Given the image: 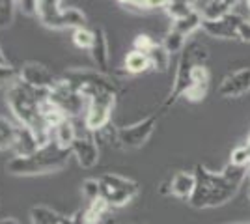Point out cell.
<instances>
[{
    "mask_svg": "<svg viewBox=\"0 0 250 224\" xmlns=\"http://www.w3.org/2000/svg\"><path fill=\"white\" fill-rule=\"evenodd\" d=\"M47 97L49 92L32 90L26 84H22L19 79L6 88V103L11 114L19 122V125H24L36 133L42 146L52 140V131L45 125L42 116V101Z\"/></svg>",
    "mask_w": 250,
    "mask_h": 224,
    "instance_id": "6da1fadb",
    "label": "cell"
},
{
    "mask_svg": "<svg viewBox=\"0 0 250 224\" xmlns=\"http://www.w3.org/2000/svg\"><path fill=\"white\" fill-rule=\"evenodd\" d=\"M69 155L71 149L60 148L54 140H51L32 155H13L6 163V172L11 176H38L62 170L69 161Z\"/></svg>",
    "mask_w": 250,
    "mask_h": 224,
    "instance_id": "7a4b0ae2",
    "label": "cell"
},
{
    "mask_svg": "<svg viewBox=\"0 0 250 224\" xmlns=\"http://www.w3.org/2000/svg\"><path fill=\"white\" fill-rule=\"evenodd\" d=\"M194 178H196V187L192 191V196L188 198V204L198 209L222 205L229 202L235 196V192L239 191V185L228 180L222 172L220 174L211 172L202 164L194 168Z\"/></svg>",
    "mask_w": 250,
    "mask_h": 224,
    "instance_id": "3957f363",
    "label": "cell"
},
{
    "mask_svg": "<svg viewBox=\"0 0 250 224\" xmlns=\"http://www.w3.org/2000/svg\"><path fill=\"white\" fill-rule=\"evenodd\" d=\"M209 58V51L204 43L200 41H190L188 45H185V49L181 51L179 62H177V71L174 84L168 97L163 103V112H167L172 105H176V101L179 97L185 96V92L188 90V86L192 82V71L198 65H206Z\"/></svg>",
    "mask_w": 250,
    "mask_h": 224,
    "instance_id": "277c9868",
    "label": "cell"
},
{
    "mask_svg": "<svg viewBox=\"0 0 250 224\" xmlns=\"http://www.w3.org/2000/svg\"><path fill=\"white\" fill-rule=\"evenodd\" d=\"M60 81L65 82L67 86H71L73 90H77L84 99L103 94V92H112L118 94V84L112 77H108V73H101L97 69H90V67H75V69H67L62 75H58Z\"/></svg>",
    "mask_w": 250,
    "mask_h": 224,
    "instance_id": "5b68a950",
    "label": "cell"
},
{
    "mask_svg": "<svg viewBox=\"0 0 250 224\" xmlns=\"http://www.w3.org/2000/svg\"><path fill=\"white\" fill-rule=\"evenodd\" d=\"M99 183H101V198H104L110 207L127 205L140 192L138 183L122 178L118 174H101Z\"/></svg>",
    "mask_w": 250,
    "mask_h": 224,
    "instance_id": "8992f818",
    "label": "cell"
},
{
    "mask_svg": "<svg viewBox=\"0 0 250 224\" xmlns=\"http://www.w3.org/2000/svg\"><path fill=\"white\" fill-rule=\"evenodd\" d=\"M116 97L118 94L103 92V94H97L88 99V110H86V118H84V127L88 133L97 135L110 125L112 110L116 107Z\"/></svg>",
    "mask_w": 250,
    "mask_h": 224,
    "instance_id": "52a82bcc",
    "label": "cell"
},
{
    "mask_svg": "<svg viewBox=\"0 0 250 224\" xmlns=\"http://www.w3.org/2000/svg\"><path fill=\"white\" fill-rule=\"evenodd\" d=\"M157 123H159V116L151 114V116L144 118V120H140L136 123L116 129V144L125 149L142 148L149 140V137L155 133Z\"/></svg>",
    "mask_w": 250,
    "mask_h": 224,
    "instance_id": "ba28073f",
    "label": "cell"
},
{
    "mask_svg": "<svg viewBox=\"0 0 250 224\" xmlns=\"http://www.w3.org/2000/svg\"><path fill=\"white\" fill-rule=\"evenodd\" d=\"M19 81L32 90L51 92L58 82V77L52 75L51 69L40 62H24L19 67Z\"/></svg>",
    "mask_w": 250,
    "mask_h": 224,
    "instance_id": "9c48e42d",
    "label": "cell"
},
{
    "mask_svg": "<svg viewBox=\"0 0 250 224\" xmlns=\"http://www.w3.org/2000/svg\"><path fill=\"white\" fill-rule=\"evenodd\" d=\"M49 99H51L54 105H58V107L62 108L63 114L67 118L79 116V114L83 112L84 103L88 101V99H84L77 90H73L71 86H67L65 82H62L60 77H58L56 86L49 92Z\"/></svg>",
    "mask_w": 250,
    "mask_h": 224,
    "instance_id": "30bf717a",
    "label": "cell"
},
{
    "mask_svg": "<svg viewBox=\"0 0 250 224\" xmlns=\"http://www.w3.org/2000/svg\"><path fill=\"white\" fill-rule=\"evenodd\" d=\"M71 155H73L77 163L83 168H94L99 163V144H97V137L94 133L88 135H79L75 142L71 144Z\"/></svg>",
    "mask_w": 250,
    "mask_h": 224,
    "instance_id": "8fae6325",
    "label": "cell"
},
{
    "mask_svg": "<svg viewBox=\"0 0 250 224\" xmlns=\"http://www.w3.org/2000/svg\"><path fill=\"white\" fill-rule=\"evenodd\" d=\"M243 19H245L243 15L231 11L228 15H224L222 19H213V21L204 19L202 28H204L209 36H213V38L231 40V38H237V28H239V24L243 22Z\"/></svg>",
    "mask_w": 250,
    "mask_h": 224,
    "instance_id": "7c38bea8",
    "label": "cell"
},
{
    "mask_svg": "<svg viewBox=\"0 0 250 224\" xmlns=\"http://www.w3.org/2000/svg\"><path fill=\"white\" fill-rule=\"evenodd\" d=\"M250 92V67H241L222 79L219 86L220 97H241Z\"/></svg>",
    "mask_w": 250,
    "mask_h": 224,
    "instance_id": "4fadbf2b",
    "label": "cell"
},
{
    "mask_svg": "<svg viewBox=\"0 0 250 224\" xmlns=\"http://www.w3.org/2000/svg\"><path fill=\"white\" fill-rule=\"evenodd\" d=\"M90 56L94 60L95 69L101 73H108V64H110V53H108V40L103 26L94 28V43L90 49Z\"/></svg>",
    "mask_w": 250,
    "mask_h": 224,
    "instance_id": "5bb4252c",
    "label": "cell"
},
{
    "mask_svg": "<svg viewBox=\"0 0 250 224\" xmlns=\"http://www.w3.org/2000/svg\"><path fill=\"white\" fill-rule=\"evenodd\" d=\"M239 0H200L196 2V10L202 13L204 19H222L224 15H228L233 11Z\"/></svg>",
    "mask_w": 250,
    "mask_h": 224,
    "instance_id": "9a60e30c",
    "label": "cell"
},
{
    "mask_svg": "<svg viewBox=\"0 0 250 224\" xmlns=\"http://www.w3.org/2000/svg\"><path fill=\"white\" fill-rule=\"evenodd\" d=\"M208 88H209V71L206 65H198L194 67L192 71V82L188 86V90L185 92V99L187 101H202L204 97L208 96Z\"/></svg>",
    "mask_w": 250,
    "mask_h": 224,
    "instance_id": "2e32d148",
    "label": "cell"
},
{
    "mask_svg": "<svg viewBox=\"0 0 250 224\" xmlns=\"http://www.w3.org/2000/svg\"><path fill=\"white\" fill-rule=\"evenodd\" d=\"M40 148H42V144L36 137V133L32 129L24 127V125H17V137H15V144H13L15 155H22V157L32 155Z\"/></svg>",
    "mask_w": 250,
    "mask_h": 224,
    "instance_id": "e0dca14e",
    "label": "cell"
},
{
    "mask_svg": "<svg viewBox=\"0 0 250 224\" xmlns=\"http://www.w3.org/2000/svg\"><path fill=\"white\" fill-rule=\"evenodd\" d=\"M196 187V178L194 172H177L172 178V194L177 198L188 200L192 196V191Z\"/></svg>",
    "mask_w": 250,
    "mask_h": 224,
    "instance_id": "ac0fdd59",
    "label": "cell"
},
{
    "mask_svg": "<svg viewBox=\"0 0 250 224\" xmlns=\"http://www.w3.org/2000/svg\"><path fill=\"white\" fill-rule=\"evenodd\" d=\"M124 69H125V73H129V75L144 73V71H147V69H151L149 56H147L146 53H140V51L131 49L124 60Z\"/></svg>",
    "mask_w": 250,
    "mask_h": 224,
    "instance_id": "d6986e66",
    "label": "cell"
},
{
    "mask_svg": "<svg viewBox=\"0 0 250 224\" xmlns=\"http://www.w3.org/2000/svg\"><path fill=\"white\" fill-rule=\"evenodd\" d=\"M77 137H79V135H77V129H75L71 118L63 120L62 123H60L58 127H54V131H52V140H54L60 148H65V149H71V144L75 142Z\"/></svg>",
    "mask_w": 250,
    "mask_h": 224,
    "instance_id": "ffe728a7",
    "label": "cell"
},
{
    "mask_svg": "<svg viewBox=\"0 0 250 224\" xmlns=\"http://www.w3.org/2000/svg\"><path fill=\"white\" fill-rule=\"evenodd\" d=\"M172 30H176V32L183 34L185 38L190 36V34L194 32V30H198L200 26H202V22H204V17H202V13L198 10L190 11L188 15L185 17H181V19H177V21H172Z\"/></svg>",
    "mask_w": 250,
    "mask_h": 224,
    "instance_id": "44dd1931",
    "label": "cell"
},
{
    "mask_svg": "<svg viewBox=\"0 0 250 224\" xmlns=\"http://www.w3.org/2000/svg\"><path fill=\"white\" fill-rule=\"evenodd\" d=\"M30 221L32 224H62L63 215L47 205H34L30 209Z\"/></svg>",
    "mask_w": 250,
    "mask_h": 224,
    "instance_id": "7402d4cb",
    "label": "cell"
},
{
    "mask_svg": "<svg viewBox=\"0 0 250 224\" xmlns=\"http://www.w3.org/2000/svg\"><path fill=\"white\" fill-rule=\"evenodd\" d=\"M86 26V15H84L81 10L77 8H65L62 11V17H60V22H58V30L62 28H84Z\"/></svg>",
    "mask_w": 250,
    "mask_h": 224,
    "instance_id": "603a6c76",
    "label": "cell"
},
{
    "mask_svg": "<svg viewBox=\"0 0 250 224\" xmlns=\"http://www.w3.org/2000/svg\"><path fill=\"white\" fill-rule=\"evenodd\" d=\"M17 137V125H13L8 118L0 116V149H13Z\"/></svg>",
    "mask_w": 250,
    "mask_h": 224,
    "instance_id": "cb8c5ba5",
    "label": "cell"
},
{
    "mask_svg": "<svg viewBox=\"0 0 250 224\" xmlns=\"http://www.w3.org/2000/svg\"><path fill=\"white\" fill-rule=\"evenodd\" d=\"M149 56V62H151V69L155 71H167L168 65H170V56L172 54L168 53L167 49L163 47V43L159 41L155 49H151V53L147 54Z\"/></svg>",
    "mask_w": 250,
    "mask_h": 224,
    "instance_id": "d4e9b609",
    "label": "cell"
},
{
    "mask_svg": "<svg viewBox=\"0 0 250 224\" xmlns=\"http://www.w3.org/2000/svg\"><path fill=\"white\" fill-rule=\"evenodd\" d=\"M185 41H187V38L183 36V34L176 32V30H168V34L165 36V40H163V47L167 49L170 54H176V53H181L183 49H185Z\"/></svg>",
    "mask_w": 250,
    "mask_h": 224,
    "instance_id": "484cf974",
    "label": "cell"
},
{
    "mask_svg": "<svg viewBox=\"0 0 250 224\" xmlns=\"http://www.w3.org/2000/svg\"><path fill=\"white\" fill-rule=\"evenodd\" d=\"M194 10H196V6H194V4H190V2L172 0V2H170V6L167 8V13L172 21H177V19L185 17V15H188L190 11H194Z\"/></svg>",
    "mask_w": 250,
    "mask_h": 224,
    "instance_id": "4316f807",
    "label": "cell"
},
{
    "mask_svg": "<svg viewBox=\"0 0 250 224\" xmlns=\"http://www.w3.org/2000/svg\"><path fill=\"white\" fill-rule=\"evenodd\" d=\"M17 11V0H0V30L8 28Z\"/></svg>",
    "mask_w": 250,
    "mask_h": 224,
    "instance_id": "83f0119b",
    "label": "cell"
},
{
    "mask_svg": "<svg viewBox=\"0 0 250 224\" xmlns=\"http://www.w3.org/2000/svg\"><path fill=\"white\" fill-rule=\"evenodd\" d=\"M71 40H73L75 47H79V49H92V43H94V30H90V28H77L73 30V36H71Z\"/></svg>",
    "mask_w": 250,
    "mask_h": 224,
    "instance_id": "f1b7e54d",
    "label": "cell"
},
{
    "mask_svg": "<svg viewBox=\"0 0 250 224\" xmlns=\"http://www.w3.org/2000/svg\"><path fill=\"white\" fill-rule=\"evenodd\" d=\"M83 196L88 202H94L97 198H101V183H99V178H88V180H84Z\"/></svg>",
    "mask_w": 250,
    "mask_h": 224,
    "instance_id": "f546056e",
    "label": "cell"
},
{
    "mask_svg": "<svg viewBox=\"0 0 250 224\" xmlns=\"http://www.w3.org/2000/svg\"><path fill=\"white\" fill-rule=\"evenodd\" d=\"M157 45H159V41H157L153 36H149V34H138V36H135V40H133V49L146 54L151 53V49H155Z\"/></svg>",
    "mask_w": 250,
    "mask_h": 224,
    "instance_id": "4dcf8cb0",
    "label": "cell"
},
{
    "mask_svg": "<svg viewBox=\"0 0 250 224\" xmlns=\"http://www.w3.org/2000/svg\"><path fill=\"white\" fill-rule=\"evenodd\" d=\"M19 79V69L11 64H0V88H8Z\"/></svg>",
    "mask_w": 250,
    "mask_h": 224,
    "instance_id": "1f68e13d",
    "label": "cell"
},
{
    "mask_svg": "<svg viewBox=\"0 0 250 224\" xmlns=\"http://www.w3.org/2000/svg\"><path fill=\"white\" fill-rule=\"evenodd\" d=\"M231 164H237V166H247L250 168V149L249 146H237V148L231 151V157H229Z\"/></svg>",
    "mask_w": 250,
    "mask_h": 224,
    "instance_id": "d6a6232c",
    "label": "cell"
},
{
    "mask_svg": "<svg viewBox=\"0 0 250 224\" xmlns=\"http://www.w3.org/2000/svg\"><path fill=\"white\" fill-rule=\"evenodd\" d=\"M17 8L24 13V15H38V0H17Z\"/></svg>",
    "mask_w": 250,
    "mask_h": 224,
    "instance_id": "836d02e7",
    "label": "cell"
},
{
    "mask_svg": "<svg viewBox=\"0 0 250 224\" xmlns=\"http://www.w3.org/2000/svg\"><path fill=\"white\" fill-rule=\"evenodd\" d=\"M237 40L250 43V22L247 19H243V22H241L239 28H237Z\"/></svg>",
    "mask_w": 250,
    "mask_h": 224,
    "instance_id": "e575fe53",
    "label": "cell"
},
{
    "mask_svg": "<svg viewBox=\"0 0 250 224\" xmlns=\"http://www.w3.org/2000/svg\"><path fill=\"white\" fill-rule=\"evenodd\" d=\"M170 2L172 0H144V10H157V8L167 10Z\"/></svg>",
    "mask_w": 250,
    "mask_h": 224,
    "instance_id": "d590c367",
    "label": "cell"
},
{
    "mask_svg": "<svg viewBox=\"0 0 250 224\" xmlns=\"http://www.w3.org/2000/svg\"><path fill=\"white\" fill-rule=\"evenodd\" d=\"M122 6H125V8H129V10H133V8H136V10H144V0H118Z\"/></svg>",
    "mask_w": 250,
    "mask_h": 224,
    "instance_id": "8d00e7d4",
    "label": "cell"
},
{
    "mask_svg": "<svg viewBox=\"0 0 250 224\" xmlns=\"http://www.w3.org/2000/svg\"><path fill=\"white\" fill-rule=\"evenodd\" d=\"M69 219V224H86V217H84V209H79V211H75L71 217H67Z\"/></svg>",
    "mask_w": 250,
    "mask_h": 224,
    "instance_id": "74e56055",
    "label": "cell"
},
{
    "mask_svg": "<svg viewBox=\"0 0 250 224\" xmlns=\"http://www.w3.org/2000/svg\"><path fill=\"white\" fill-rule=\"evenodd\" d=\"M159 192H161V194H172V180H168V182L161 183V187H159Z\"/></svg>",
    "mask_w": 250,
    "mask_h": 224,
    "instance_id": "f35d334b",
    "label": "cell"
},
{
    "mask_svg": "<svg viewBox=\"0 0 250 224\" xmlns=\"http://www.w3.org/2000/svg\"><path fill=\"white\" fill-rule=\"evenodd\" d=\"M0 224H19V221H15V219H11V217H6V219H2Z\"/></svg>",
    "mask_w": 250,
    "mask_h": 224,
    "instance_id": "ab89813d",
    "label": "cell"
},
{
    "mask_svg": "<svg viewBox=\"0 0 250 224\" xmlns=\"http://www.w3.org/2000/svg\"><path fill=\"white\" fill-rule=\"evenodd\" d=\"M0 64H10V62H8V58H6L4 53H2V49H0Z\"/></svg>",
    "mask_w": 250,
    "mask_h": 224,
    "instance_id": "60d3db41",
    "label": "cell"
},
{
    "mask_svg": "<svg viewBox=\"0 0 250 224\" xmlns=\"http://www.w3.org/2000/svg\"><path fill=\"white\" fill-rule=\"evenodd\" d=\"M103 224H116V223H114V221H112V219H106V221H104Z\"/></svg>",
    "mask_w": 250,
    "mask_h": 224,
    "instance_id": "b9f144b4",
    "label": "cell"
},
{
    "mask_svg": "<svg viewBox=\"0 0 250 224\" xmlns=\"http://www.w3.org/2000/svg\"><path fill=\"white\" fill-rule=\"evenodd\" d=\"M62 224H69V219H67V217H63V221H62Z\"/></svg>",
    "mask_w": 250,
    "mask_h": 224,
    "instance_id": "7bdbcfd3",
    "label": "cell"
},
{
    "mask_svg": "<svg viewBox=\"0 0 250 224\" xmlns=\"http://www.w3.org/2000/svg\"><path fill=\"white\" fill-rule=\"evenodd\" d=\"M183 2H190V4H194V6H196V0H183Z\"/></svg>",
    "mask_w": 250,
    "mask_h": 224,
    "instance_id": "ee69618b",
    "label": "cell"
},
{
    "mask_svg": "<svg viewBox=\"0 0 250 224\" xmlns=\"http://www.w3.org/2000/svg\"><path fill=\"white\" fill-rule=\"evenodd\" d=\"M245 19H247V21L250 22V11H249V15H247V17H245Z\"/></svg>",
    "mask_w": 250,
    "mask_h": 224,
    "instance_id": "f6af8a7d",
    "label": "cell"
},
{
    "mask_svg": "<svg viewBox=\"0 0 250 224\" xmlns=\"http://www.w3.org/2000/svg\"><path fill=\"white\" fill-rule=\"evenodd\" d=\"M247 6H249V11H250V0H247Z\"/></svg>",
    "mask_w": 250,
    "mask_h": 224,
    "instance_id": "bcb514c9",
    "label": "cell"
},
{
    "mask_svg": "<svg viewBox=\"0 0 250 224\" xmlns=\"http://www.w3.org/2000/svg\"><path fill=\"white\" fill-rule=\"evenodd\" d=\"M249 198H250V189H249Z\"/></svg>",
    "mask_w": 250,
    "mask_h": 224,
    "instance_id": "7dc6e473",
    "label": "cell"
}]
</instances>
